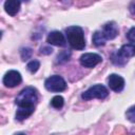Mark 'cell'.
Here are the masks:
<instances>
[{"label":"cell","mask_w":135,"mask_h":135,"mask_svg":"<svg viewBox=\"0 0 135 135\" xmlns=\"http://www.w3.org/2000/svg\"><path fill=\"white\" fill-rule=\"evenodd\" d=\"M65 36L69 44L75 50H83L85 46V40L83 30L78 25H72L66 27Z\"/></svg>","instance_id":"obj_1"},{"label":"cell","mask_w":135,"mask_h":135,"mask_svg":"<svg viewBox=\"0 0 135 135\" xmlns=\"http://www.w3.org/2000/svg\"><path fill=\"white\" fill-rule=\"evenodd\" d=\"M38 96L36 90L32 86H27L20 91L15 99V102L19 108H35Z\"/></svg>","instance_id":"obj_2"},{"label":"cell","mask_w":135,"mask_h":135,"mask_svg":"<svg viewBox=\"0 0 135 135\" xmlns=\"http://www.w3.org/2000/svg\"><path fill=\"white\" fill-rule=\"evenodd\" d=\"M135 55V44H124L116 53L112 55V61L115 64H123L127 62L128 58Z\"/></svg>","instance_id":"obj_3"},{"label":"cell","mask_w":135,"mask_h":135,"mask_svg":"<svg viewBox=\"0 0 135 135\" xmlns=\"http://www.w3.org/2000/svg\"><path fill=\"white\" fill-rule=\"evenodd\" d=\"M109 92L107 88L102 84H95L89 88L85 92L81 94V98L83 100H90L93 98H98V99H104L108 96Z\"/></svg>","instance_id":"obj_4"},{"label":"cell","mask_w":135,"mask_h":135,"mask_svg":"<svg viewBox=\"0 0 135 135\" xmlns=\"http://www.w3.org/2000/svg\"><path fill=\"white\" fill-rule=\"evenodd\" d=\"M44 86L50 92H62L66 89V83L61 76L53 75L45 79Z\"/></svg>","instance_id":"obj_5"},{"label":"cell","mask_w":135,"mask_h":135,"mask_svg":"<svg viewBox=\"0 0 135 135\" xmlns=\"http://www.w3.org/2000/svg\"><path fill=\"white\" fill-rule=\"evenodd\" d=\"M102 58L100 55L96 54V53H85V54H82L80 56V64L84 68H94L96 66L99 62H101Z\"/></svg>","instance_id":"obj_6"},{"label":"cell","mask_w":135,"mask_h":135,"mask_svg":"<svg viewBox=\"0 0 135 135\" xmlns=\"http://www.w3.org/2000/svg\"><path fill=\"white\" fill-rule=\"evenodd\" d=\"M3 84L7 88H14L18 84L21 83L22 81V77L21 74L18 71L15 70H11L8 72L5 73V75L3 76Z\"/></svg>","instance_id":"obj_7"},{"label":"cell","mask_w":135,"mask_h":135,"mask_svg":"<svg viewBox=\"0 0 135 135\" xmlns=\"http://www.w3.org/2000/svg\"><path fill=\"white\" fill-rule=\"evenodd\" d=\"M108 84L112 91L118 93L124 88V79L117 74H111L108 78Z\"/></svg>","instance_id":"obj_8"},{"label":"cell","mask_w":135,"mask_h":135,"mask_svg":"<svg viewBox=\"0 0 135 135\" xmlns=\"http://www.w3.org/2000/svg\"><path fill=\"white\" fill-rule=\"evenodd\" d=\"M46 41H47L49 44L56 45V46H65V45H66V40H65L63 34H61V33L58 32V31L51 32V33L47 35Z\"/></svg>","instance_id":"obj_9"},{"label":"cell","mask_w":135,"mask_h":135,"mask_svg":"<svg viewBox=\"0 0 135 135\" xmlns=\"http://www.w3.org/2000/svg\"><path fill=\"white\" fill-rule=\"evenodd\" d=\"M102 33L105 36L107 40H109V39L112 40V39H114L118 35V27H117V25H116L115 22L111 21V22H108V23L104 24L103 30H102Z\"/></svg>","instance_id":"obj_10"},{"label":"cell","mask_w":135,"mask_h":135,"mask_svg":"<svg viewBox=\"0 0 135 135\" xmlns=\"http://www.w3.org/2000/svg\"><path fill=\"white\" fill-rule=\"evenodd\" d=\"M20 2L17 0H7L4 2V9L5 12L11 15V16H15L20 8Z\"/></svg>","instance_id":"obj_11"},{"label":"cell","mask_w":135,"mask_h":135,"mask_svg":"<svg viewBox=\"0 0 135 135\" xmlns=\"http://www.w3.org/2000/svg\"><path fill=\"white\" fill-rule=\"evenodd\" d=\"M34 110H35V108H19L16 113V119L23 120V119L30 117L33 114Z\"/></svg>","instance_id":"obj_12"},{"label":"cell","mask_w":135,"mask_h":135,"mask_svg":"<svg viewBox=\"0 0 135 135\" xmlns=\"http://www.w3.org/2000/svg\"><path fill=\"white\" fill-rule=\"evenodd\" d=\"M92 40H93L94 45H96V46H101V45H104V43H105V41H107V38H105V36L103 35L102 31H96V32L93 34Z\"/></svg>","instance_id":"obj_13"},{"label":"cell","mask_w":135,"mask_h":135,"mask_svg":"<svg viewBox=\"0 0 135 135\" xmlns=\"http://www.w3.org/2000/svg\"><path fill=\"white\" fill-rule=\"evenodd\" d=\"M63 103H64V99L62 96H59V95L54 96L51 100V104L55 109H61L63 107Z\"/></svg>","instance_id":"obj_14"},{"label":"cell","mask_w":135,"mask_h":135,"mask_svg":"<svg viewBox=\"0 0 135 135\" xmlns=\"http://www.w3.org/2000/svg\"><path fill=\"white\" fill-rule=\"evenodd\" d=\"M39 68H40V63H39L38 60H32V61H30V62L27 63V65H26L27 71H28L30 73H32V74L36 73Z\"/></svg>","instance_id":"obj_15"},{"label":"cell","mask_w":135,"mask_h":135,"mask_svg":"<svg viewBox=\"0 0 135 135\" xmlns=\"http://www.w3.org/2000/svg\"><path fill=\"white\" fill-rule=\"evenodd\" d=\"M70 56H71V53L68 52V51H65V52H61V53L57 56V62H59V63H63V62H65V61L69 60Z\"/></svg>","instance_id":"obj_16"},{"label":"cell","mask_w":135,"mask_h":135,"mask_svg":"<svg viewBox=\"0 0 135 135\" xmlns=\"http://www.w3.org/2000/svg\"><path fill=\"white\" fill-rule=\"evenodd\" d=\"M126 116H127V118H128L130 121L135 122V107H131V108L127 111Z\"/></svg>","instance_id":"obj_17"},{"label":"cell","mask_w":135,"mask_h":135,"mask_svg":"<svg viewBox=\"0 0 135 135\" xmlns=\"http://www.w3.org/2000/svg\"><path fill=\"white\" fill-rule=\"evenodd\" d=\"M32 55V50L30 47H25V49H22L21 50V58L22 60H26L31 57Z\"/></svg>","instance_id":"obj_18"},{"label":"cell","mask_w":135,"mask_h":135,"mask_svg":"<svg viewBox=\"0 0 135 135\" xmlns=\"http://www.w3.org/2000/svg\"><path fill=\"white\" fill-rule=\"evenodd\" d=\"M127 38L131 42H135V27H132L128 33H127Z\"/></svg>","instance_id":"obj_19"},{"label":"cell","mask_w":135,"mask_h":135,"mask_svg":"<svg viewBox=\"0 0 135 135\" xmlns=\"http://www.w3.org/2000/svg\"><path fill=\"white\" fill-rule=\"evenodd\" d=\"M40 52L43 53V54H51V53L53 52V50H52L51 47H41Z\"/></svg>","instance_id":"obj_20"},{"label":"cell","mask_w":135,"mask_h":135,"mask_svg":"<svg viewBox=\"0 0 135 135\" xmlns=\"http://www.w3.org/2000/svg\"><path fill=\"white\" fill-rule=\"evenodd\" d=\"M130 12L132 15H135V2H132L130 5Z\"/></svg>","instance_id":"obj_21"},{"label":"cell","mask_w":135,"mask_h":135,"mask_svg":"<svg viewBox=\"0 0 135 135\" xmlns=\"http://www.w3.org/2000/svg\"><path fill=\"white\" fill-rule=\"evenodd\" d=\"M15 135H25L24 133H17V134H15Z\"/></svg>","instance_id":"obj_22"}]
</instances>
